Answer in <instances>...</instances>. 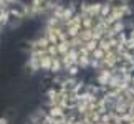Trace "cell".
Returning a JSON list of instances; mask_svg holds the SVG:
<instances>
[{
    "label": "cell",
    "mask_w": 134,
    "mask_h": 124,
    "mask_svg": "<svg viewBox=\"0 0 134 124\" xmlns=\"http://www.w3.org/2000/svg\"><path fill=\"white\" fill-rule=\"evenodd\" d=\"M33 65L94 84L119 86L134 76V18L122 2L63 8L45 25Z\"/></svg>",
    "instance_id": "obj_1"
},
{
    "label": "cell",
    "mask_w": 134,
    "mask_h": 124,
    "mask_svg": "<svg viewBox=\"0 0 134 124\" xmlns=\"http://www.w3.org/2000/svg\"><path fill=\"white\" fill-rule=\"evenodd\" d=\"M119 124H134V76L114 88Z\"/></svg>",
    "instance_id": "obj_2"
}]
</instances>
